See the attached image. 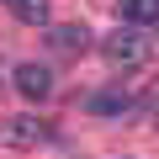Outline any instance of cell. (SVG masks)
<instances>
[{"label": "cell", "instance_id": "1", "mask_svg": "<svg viewBox=\"0 0 159 159\" xmlns=\"http://www.w3.org/2000/svg\"><path fill=\"white\" fill-rule=\"evenodd\" d=\"M101 53H106V64H111V69H138V64L148 58V37L127 21V27H117V32L101 43Z\"/></svg>", "mask_w": 159, "mask_h": 159}, {"label": "cell", "instance_id": "2", "mask_svg": "<svg viewBox=\"0 0 159 159\" xmlns=\"http://www.w3.org/2000/svg\"><path fill=\"white\" fill-rule=\"evenodd\" d=\"M16 90L32 96V101H43V96H53V74H48L43 64H21V69H16Z\"/></svg>", "mask_w": 159, "mask_h": 159}, {"label": "cell", "instance_id": "3", "mask_svg": "<svg viewBox=\"0 0 159 159\" xmlns=\"http://www.w3.org/2000/svg\"><path fill=\"white\" fill-rule=\"evenodd\" d=\"M0 138H6V143H43V138H48V127H43V122H32V117H11L6 127H0Z\"/></svg>", "mask_w": 159, "mask_h": 159}, {"label": "cell", "instance_id": "6", "mask_svg": "<svg viewBox=\"0 0 159 159\" xmlns=\"http://www.w3.org/2000/svg\"><path fill=\"white\" fill-rule=\"evenodd\" d=\"M6 11L16 21H27V27H43L48 21V0H6Z\"/></svg>", "mask_w": 159, "mask_h": 159}, {"label": "cell", "instance_id": "5", "mask_svg": "<svg viewBox=\"0 0 159 159\" xmlns=\"http://www.w3.org/2000/svg\"><path fill=\"white\" fill-rule=\"evenodd\" d=\"M48 43H53L58 53H85V48H90V32H85V27H53Z\"/></svg>", "mask_w": 159, "mask_h": 159}, {"label": "cell", "instance_id": "7", "mask_svg": "<svg viewBox=\"0 0 159 159\" xmlns=\"http://www.w3.org/2000/svg\"><path fill=\"white\" fill-rule=\"evenodd\" d=\"M122 16H127L133 27H143V21H159V0H122Z\"/></svg>", "mask_w": 159, "mask_h": 159}, {"label": "cell", "instance_id": "8", "mask_svg": "<svg viewBox=\"0 0 159 159\" xmlns=\"http://www.w3.org/2000/svg\"><path fill=\"white\" fill-rule=\"evenodd\" d=\"M138 111H148V117H159V85H154V90H148V96L138 101Z\"/></svg>", "mask_w": 159, "mask_h": 159}, {"label": "cell", "instance_id": "4", "mask_svg": "<svg viewBox=\"0 0 159 159\" xmlns=\"http://www.w3.org/2000/svg\"><path fill=\"white\" fill-rule=\"evenodd\" d=\"M90 111H101V117H127V111H138V96L106 90V96H90Z\"/></svg>", "mask_w": 159, "mask_h": 159}]
</instances>
